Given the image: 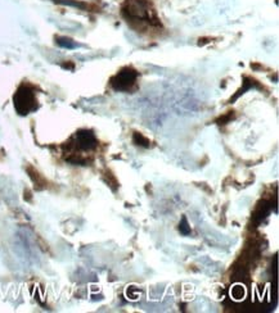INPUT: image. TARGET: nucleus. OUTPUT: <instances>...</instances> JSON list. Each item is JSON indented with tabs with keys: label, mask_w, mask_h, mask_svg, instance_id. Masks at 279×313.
I'll return each mask as SVG.
<instances>
[{
	"label": "nucleus",
	"mask_w": 279,
	"mask_h": 313,
	"mask_svg": "<svg viewBox=\"0 0 279 313\" xmlns=\"http://www.w3.org/2000/svg\"><path fill=\"white\" fill-rule=\"evenodd\" d=\"M121 10L122 15L129 21H142L151 25H160V19L148 0H125Z\"/></svg>",
	"instance_id": "obj_1"
},
{
	"label": "nucleus",
	"mask_w": 279,
	"mask_h": 313,
	"mask_svg": "<svg viewBox=\"0 0 279 313\" xmlns=\"http://www.w3.org/2000/svg\"><path fill=\"white\" fill-rule=\"evenodd\" d=\"M14 108L20 115H27L38 108V100L34 90L27 85H22L13 96Z\"/></svg>",
	"instance_id": "obj_2"
},
{
	"label": "nucleus",
	"mask_w": 279,
	"mask_h": 313,
	"mask_svg": "<svg viewBox=\"0 0 279 313\" xmlns=\"http://www.w3.org/2000/svg\"><path fill=\"white\" fill-rule=\"evenodd\" d=\"M138 73L132 67H125L119 73L115 74L111 79V86L114 87L116 91H129L137 82Z\"/></svg>",
	"instance_id": "obj_3"
},
{
	"label": "nucleus",
	"mask_w": 279,
	"mask_h": 313,
	"mask_svg": "<svg viewBox=\"0 0 279 313\" xmlns=\"http://www.w3.org/2000/svg\"><path fill=\"white\" fill-rule=\"evenodd\" d=\"M75 145L81 150H91L98 145V140L93 131L80 130L75 133Z\"/></svg>",
	"instance_id": "obj_4"
},
{
	"label": "nucleus",
	"mask_w": 279,
	"mask_h": 313,
	"mask_svg": "<svg viewBox=\"0 0 279 313\" xmlns=\"http://www.w3.org/2000/svg\"><path fill=\"white\" fill-rule=\"evenodd\" d=\"M55 43H57L58 46L65 49H75L79 46V44L76 41H73L70 37H66V36H57L55 37Z\"/></svg>",
	"instance_id": "obj_5"
},
{
	"label": "nucleus",
	"mask_w": 279,
	"mask_h": 313,
	"mask_svg": "<svg viewBox=\"0 0 279 313\" xmlns=\"http://www.w3.org/2000/svg\"><path fill=\"white\" fill-rule=\"evenodd\" d=\"M133 141H134V144H137V145L144 146V148H148V146L151 145V141L148 140L145 136H143L140 132H134V135H133Z\"/></svg>",
	"instance_id": "obj_6"
},
{
	"label": "nucleus",
	"mask_w": 279,
	"mask_h": 313,
	"mask_svg": "<svg viewBox=\"0 0 279 313\" xmlns=\"http://www.w3.org/2000/svg\"><path fill=\"white\" fill-rule=\"evenodd\" d=\"M179 230H180V232L183 233V235H188V233H191V226H189L188 222H187L185 217L181 218L180 227H179Z\"/></svg>",
	"instance_id": "obj_7"
},
{
	"label": "nucleus",
	"mask_w": 279,
	"mask_h": 313,
	"mask_svg": "<svg viewBox=\"0 0 279 313\" xmlns=\"http://www.w3.org/2000/svg\"><path fill=\"white\" fill-rule=\"evenodd\" d=\"M55 3H60V4H65V5H71V7H78V8H84V4L78 2H73V0H53Z\"/></svg>",
	"instance_id": "obj_8"
}]
</instances>
